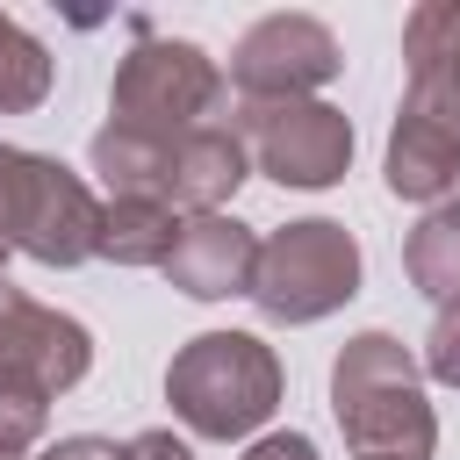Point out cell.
<instances>
[{
	"mask_svg": "<svg viewBox=\"0 0 460 460\" xmlns=\"http://www.w3.org/2000/svg\"><path fill=\"white\" fill-rule=\"evenodd\" d=\"M172 402L194 431H252L266 410H273V359L259 338L244 331H216V338H194L172 367Z\"/></svg>",
	"mask_w": 460,
	"mask_h": 460,
	"instance_id": "6da1fadb",
	"label": "cell"
},
{
	"mask_svg": "<svg viewBox=\"0 0 460 460\" xmlns=\"http://www.w3.org/2000/svg\"><path fill=\"white\" fill-rule=\"evenodd\" d=\"M338 417H345V431L359 438L367 460H424V453L402 446V431L417 446H431V417L417 410V388H410L395 338H359L338 359Z\"/></svg>",
	"mask_w": 460,
	"mask_h": 460,
	"instance_id": "7a4b0ae2",
	"label": "cell"
},
{
	"mask_svg": "<svg viewBox=\"0 0 460 460\" xmlns=\"http://www.w3.org/2000/svg\"><path fill=\"white\" fill-rule=\"evenodd\" d=\"M0 230H14V244H29L36 259H79L101 237V216L86 201V187L29 151H0Z\"/></svg>",
	"mask_w": 460,
	"mask_h": 460,
	"instance_id": "3957f363",
	"label": "cell"
},
{
	"mask_svg": "<svg viewBox=\"0 0 460 460\" xmlns=\"http://www.w3.org/2000/svg\"><path fill=\"white\" fill-rule=\"evenodd\" d=\"M208 108H216V65L194 43H144L115 79V115L122 129H144V137L201 129Z\"/></svg>",
	"mask_w": 460,
	"mask_h": 460,
	"instance_id": "277c9868",
	"label": "cell"
},
{
	"mask_svg": "<svg viewBox=\"0 0 460 460\" xmlns=\"http://www.w3.org/2000/svg\"><path fill=\"white\" fill-rule=\"evenodd\" d=\"M359 280V252L338 223H295L288 237H273L259 252V302L273 316H323L338 295H352Z\"/></svg>",
	"mask_w": 460,
	"mask_h": 460,
	"instance_id": "5b68a950",
	"label": "cell"
},
{
	"mask_svg": "<svg viewBox=\"0 0 460 460\" xmlns=\"http://www.w3.org/2000/svg\"><path fill=\"white\" fill-rule=\"evenodd\" d=\"M252 137H259V158L273 180L288 187H323L345 172L352 158V129L345 115L316 108V101H280V108H252Z\"/></svg>",
	"mask_w": 460,
	"mask_h": 460,
	"instance_id": "8992f818",
	"label": "cell"
},
{
	"mask_svg": "<svg viewBox=\"0 0 460 460\" xmlns=\"http://www.w3.org/2000/svg\"><path fill=\"white\" fill-rule=\"evenodd\" d=\"M331 72H338V43L309 14H273L237 43V86H252V93H288L295 101V86H316Z\"/></svg>",
	"mask_w": 460,
	"mask_h": 460,
	"instance_id": "52a82bcc",
	"label": "cell"
},
{
	"mask_svg": "<svg viewBox=\"0 0 460 460\" xmlns=\"http://www.w3.org/2000/svg\"><path fill=\"white\" fill-rule=\"evenodd\" d=\"M165 266H172V280H180L187 295H237V288H244V273L259 266V252H252V237H244L237 223L201 216V223L172 230Z\"/></svg>",
	"mask_w": 460,
	"mask_h": 460,
	"instance_id": "ba28073f",
	"label": "cell"
},
{
	"mask_svg": "<svg viewBox=\"0 0 460 460\" xmlns=\"http://www.w3.org/2000/svg\"><path fill=\"white\" fill-rule=\"evenodd\" d=\"M410 266H417L424 295H438V302H453V295H460V208H446V216H431V223L417 230Z\"/></svg>",
	"mask_w": 460,
	"mask_h": 460,
	"instance_id": "9c48e42d",
	"label": "cell"
},
{
	"mask_svg": "<svg viewBox=\"0 0 460 460\" xmlns=\"http://www.w3.org/2000/svg\"><path fill=\"white\" fill-rule=\"evenodd\" d=\"M43 79H50V58L0 14V108H29V101H43Z\"/></svg>",
	"mask_w": 460,
	"mask_h": 460,
	"instance_id": "30bf717a",
	"label": "cell"
},
{
	"mask_svg": "<svg viewBox=\"0 0 460 460\" xmlns=\"http://www.w3.org/2000/svg\"><path fill=\"white\" fill-rule=\"evenodd\" d=\"M431 367H438L446 381H460V316H446V323L431 331Z\"/></svg>",
	"mask_w": 460,
	"mask_h": 460,
	"instance_id": "8fae6325",
	"label": "cell"
},
{
	"mask_svg": "<svg viewBox=\"0 0 460 460\" xmlns=\"http://www.w3.org/2000/svg\"><path fill=\"white\" fill-rule=\"evenodd\" d=\"M252 460H316V446L288 431V438H266V446H252Z\"/></svg>",
	"mask_w": 460,
	"mask_h": 460,
	"instance_id": "7c38bea8",
	"label": "cell"
},
{
	"mask_svg": "<svg viewBox=\"0 0 460 460\" xmlns=\"http://www.w3.org/2000/svg\"><path fill=\"white\" fill-rule=\"evenodd\" d=\"M50 460H122L115 446H101V438H72V446H58Z\"/></svg>",
	"mask_w": 460,
	"mask_h": 460,
	"instance_id": "4fadbf2b",
	"label": "cell"
},
{
	"mask_svg": "<svg viewBox=\"0 0 460 460\" xmlns=\"http://www.w3.org/2000/svg\"><path fill=\"white\" fill-rule=\"evenodd\" d=\"M122 460H187V453H180L172 438H137V446H129Z\"/></svg>",
	"mask_w": 460,
	"mask_h": 460,
	"instance_id": "5bb4252c",
	"label": "cell"
},
{
	"mask_svg": "<svg viewBox=\"0 0 460 460\" xmlns=\"http://www.w3.org/2000/svg\"><path fill=\"white\" fill-rule=\"evenodd\" d=\"M0 252H7V237H0Z\"/></svg>",
	"mask_w": 460,
	"mask_h": 460,
	"instance_id": "9a60e30c",
	"label": "cell"
}]
</instances>
